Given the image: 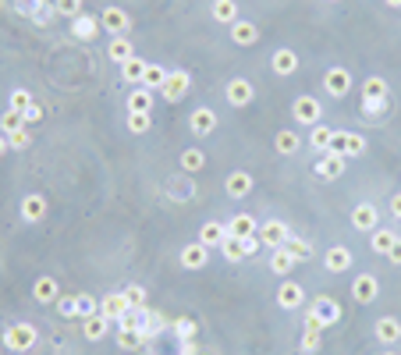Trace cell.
Instances as JSON below:
<instances>
[{"label":"cell","mask_w":401,"mask_h":355,"mask_svg":"<svg viewBox=\"0 0 401 355\" xmlns=\"http://www.w3.org/2000/svg\"><path fill=\"white\" fill-rule=\"evenodd\" d=\"M334 323H341V306H337L330 295H316V302L309 306L306 312V327H316V330H327Z\"/></svg>","instance_id":"6da1fadb"},{"label":"cell","mask_w":401,"mask_h":355,"mask_svg":"<svg viewBox=\"0 0 401 355\" xmlns=\"http://www.w3.org/2000/svg\"><path fill=\"white\" fill-rule=\"evenodd\" d=\"M36 327L32 323H11L4 334H0V341H4V348H11V352H29L32 345H36Z\"/></svg>","instance_id":"7a4b0ae2"},{"label":"cell","mask_w":401,"mask_h":355,"mask_svg":"<svg viewBox=\"0 0 401 355\" xmlns=\"http://www.w3.org/2000/svg\"><path fill=\"white\" fill-rule=\"evenodd\" d=\"M327 153H341L345 160L363 157V153H366V139L358 135V132H334V139H330V146H327Z\"/></svg>","instance_id":"3957f363"},{"label":"cell","mask_w":401,"mask_h":355,"mask_svg":"<svg viewBox=\"0 0 401 355\" xmlns=\"http://www.w3.org/2000/svg\"><path fill=\"white\" fill-rule=\"evenodd\" d=\"M291 114H295V121H299V124L312 128V124H320L323 107H320V100H316V96H299V100H295V107H291Z\"/></svg>","instance_id":"277c9868"},{"label":"cell","mask_w":401,"mask_h":355,"mask_svg":"<svg viewBox=\"0 0 401 355\" xmlns=\"http://www.w3.org/2000/svg\"><path fill=\"white\" fill-rule=\"evenodd\" d=\"M100 25L107 29L111 36H128V29H132V14L124 11V8H103Z\"/></svg>","instance_id":"5b68a950"},{"label":"cell","mask_w":401,"mask_h":355,"mask_svg":"<svg viewBox=\"0 0 401 355\" xmlns=\"http://www.w3.org/2000/svg\"><path fill=\"white\" fill-rule=\"evenodd\" d=\"M188 86H192V78H188V71H167V82H163V100L167 103H178V100H185L188 96Z\"/></svg>","instance_id":"8992f818"},{"label":"cell","mask_w":401,"mask_h":355,"mask_svg":"<svg viewBox=\"0 0 401 355\" xmlns=\"http://www.w3.org/2000/svg\"><path fill=\"white\" fill-rule=\"evenodd\" d=\"M323 89H327L334 100H345V96L352 93V75H348V68H327Z\"/></svg>","instance_id":"52a82bcc"},{"label":"cell","mask_w":401,"mask_h":355,"mask_svg":"<svg viewBox=\"0 0 401 355\" xmlns=\"http://www.w3.org/2000/svg\"><path fill=\"white\" fill-rule=\"evenodd\" d=\"M345 157L341 153H323L320 160H316V167H312V171H316V178H320V181H334V178H341L345 174Z\"/></svg>","instance_id":"ba28073f"},{"label":"cell","mask_w":401,"mask_h":355,"mask_svg":"<svg viewBox=\"0 0 401 355\" xmlns=\"http://www.w3.org/2000/svg\"><path fill=\"white\" fill-rule=\"evenodd\" d=\"M224 96H227L231 107H249V103L256 100V89H252V82H249V78H231Z\"/></svg>","instance_id":"9c48e42d"},{"label":"cell","mask_w":401,"mask_h":355,"mask_svg":"<svg viewBox=\"0 0 401 355\" xmlns=\"http://www.w3.org/2000/svg\"><path fill=\"white\" fill-rule=\"evenodd\" d=\"M171 323H174V320H167L163 312L146 309V312H142V327H139V334H142L146 341H153V338H160L163 330H171Z\"/></svg>","instance_id":"30bf717a"},{"label":"cell","mask_w":401,"mask_h":355,"mask_svg":"<svg viewBox=\"0 0 401 355\" xmlns=\"http://www.w3.org/2000/svg\"><path fill=\"white\" fill-rule=\"evenodd\" d=\"M128 309H132V306H128V299H124V291H111V295L100 299V317H107L111 323H117Z\"/></svg>","instance_id":"8fae6325"},{"label":"cell","mask_w":401,"mask_h":355,"mask_svg":"<svg viewBox=\"0 0 401 355\" xmlns=\"http://www.w3.org/2000/svg\"><path fill=\"white\" fill-rule=\"evenodd\" d=\"M288 224L284 220H266L260 231H256V238H260V245H266V249H277V245H284L288 242Z\"/></svg>","instance_id":"7c38bea8"},{"label":"cell","mask_w":401,"mask_h":355,"mask_svg":"<svg viewBox=\"0 0 401 355\" xmlns=\"http://www.w3.org/2000/svg\"><path fill=\"white\" fill-rule=\"evenodd\" d=\"M376 295H380V281H376L373 274H358L355 284H352V299H355L358 306H369Z\"/></svg>","instance_id":"4fadbf2b"},{"label":"cell","mask_w":401,"mask_h":355,"mask_svg":"<svg viewBox=\"0 0 401 355\" xmlns=\"http://www.w3.org/2000/svg\"><path fill=\"white\" fill-rule=\"evenodd\" d=\"M224 189H227L231 199H245L252 189H256V178H252L249 171H231L227 181H224Z\"/></svg>","instance_id":"5bb4252c"},{"label":"cell","mask_w":401,"mask_h":355,"mask_svg":"<svg viewBox=\"0 0 401 355\" xmlns=\"http://www.w3.org/2000/svg\"><path fill=\"white\" fill-rule=\"evenodd\" d=\"M96 32H100V18H93L86 11H82L78 18H71V36L78 39V43H93Z\"/></svg>","instance_id":"9a60e30c"},{"label":"cell","mask_w":401,"mask_h":355,"mask_svg":"<svg viewBox=\"0 0 401 355\" xmlns=\"http://www.w3.org/2000/svg\"><path fill=\"white\" fill-rule=\"evenodd\" d=\"M376 224H380V214H376L373 203H358L352 210V227L355 231H376Z\"/></svg>","instance_id":"2e32d148"},{"label":"cell","mask_w":401,"mask_h":355,"mask_svg":"<svg viewBox=\"0 0 401 355\" xmlns=\"http://www.w3.org/2000/svg\"><path fill=\"white\" fill-rule=\"evenodd\" d=\"M32 299H36V302H43V306L57 302V299H60V284H57V277H50V274L36 277V284H32Z\"/></svg>","instance_id":"e0dca14e"},{"label":"cell","mask_w":401,"mask_h":355,"mask_svg":"<svg viewBox=\"0 0 401 355\" xmlns=\"http://www.w3.org/2000/svg\"><path fill=\"white\" fill-rule=\"evenodd\" d=\"M206 263H209V249L203 242H192V245L181 249V266L185 270H203Z\"/></svg>","instance_id":"ac0fdd59"},{"label":"cell","mask_w":401,"mask_h":355,"mask_svg":"<svg viewBox=\"0 0 401 355\" xmlns=\"http://www.w3.org/2000/svg\"><path fill=\"white\" fill-rule=\"evenodd\" d=\"M302 302H306L302 284H295V281H288V277H284V284L277 288V306H281V309H299Z\"/></svg>","instance_id":"d6986e66"},{"label":"cell","mask_w":401,"mask_h":355,"mask_svg":"<svg viewBox=\"0 0 401 355\" xmlns=\"http://www.w3.org/2000/svg\"><path fill=\"white\" fill-rule=\"evenodd\" d=\"M376 341L387 345V348L398 345V341H401V320H398V317H380V320H376Z\"/></svg>","instance_id":"ffe728a7"},{"label":"cell","mask_w":401,"mask_h":355,"mask_svg":"<svg viewBox=\"0 0 401 355\" xmlns=\"http://www.w3.org/2000/svg\"><path fill=\"white\" fill-rule=\"evenodd\" d=\"M224 227H227V235H235V238H252L260 231V224H256V217H252V214H235Z\"/></svg>","instance_id":"44dd1931"},{"label":"cell","mask_w":401,"mask_h":355,"mask_svg":"<svg viewBox=\"0 0 401 355\" xmlns=\"http://www.w3.org/2000/svg\"><path fill=\"white\" fill-rule=\"evenodd\" d=\"M352 263H355V260H352V249H345V245L327 249V256H323V266L330 270V274H345Z\"/></svg>","instance_id":"7402d4cb"},{"label":"cell","mask_w":401,"mask_h":355,"mask_svg":"<svg viewBox=\"0 0 401 355\" xmlns=\"http://www.w3.org/2000/svg\"><path fill=\"white\" fill-rule=\"evenodd\" d=\"M295 266H299V260H295V256L288 253V245L270 249V270H273V274H277V277H288Z\"/></svg>","instance_id":"603a6c76"},{"label":"cell","mask_w":401,"mask_h":355,"mask_svg":"<svg viewBox=\"0 0 401 355\" xmlns=\"http://www.w3.org/2000/svg\"><path fill=\"white\" fill-rule=\"evenodd\" d=\"M47 217V199L39 196V192H29L25 199H22V220L25 224H39Z\"/></svg>","instance_id":"cb8c5ba5"},{"label":"cell","mask_w":401,"mask_h":355,"mask_svg":"<svg viewBox=\"0 0 401 355\" xmlns=\"http://www.w3.org/2000/svg\"><path fill=\"white\" fill-rule=\"evenodd\" d=\"M188 128H192L196 135H209V132L217 128V114L209 111V107H196L192 117H188Z\"/></svg>","instance_id":"d4e9b609"},{"label":"cell","mask_w":401,"mask_h":355,"mask_svg":"<svg viewBox=\"0 0 401 355\" xmlns=\"http://www.w3.org/2000/svg\"><path fill=\"white\" fill-rule=\"evenodd\" d=\"M231 39H235L238 47H256L260 43V25L256 22H235L231 25Z\"/></svg>","instance_id":"484cf974"},{"label":"cell","mask_w":401,"mask_h":355,"mask_svg":"<svg viewBox=\"0 0 401 355\" xmlns=\"http://www.w3.org/2000/svg\"><path fill=\"white\" fill-rule=\"evenodd\" d=\"M153 103H157V96H153V89H135V93H128V114H153Z\"/></svg>","instance_id":"4316f807"},{"label":"cell","mask_w":401,"mask_h":355,"mask_svg":"<svg viewBox=\"0 0 401 355\" xmlns=\"http://www.w3.org/2000/svg\"><path fill=\"white\" fill-rule=\"evenodd\" d=\"M209 14H214V22H220V25H235L238 22V4L235 0H214Z\"/></svg>","instance_id":"83f0119b"},{"label":"cell","mask_w":401,"mask_h":355,"mask_svg":"<svg viewBox=\"0 0 401 355\" xmlns=\"http://www.w3.org/2000/svg\"><path fill=\"white\" fill-rule=\"evenodd\" d=\"M107 57L114 60V65H124V60H132L135 50H132V39L128 36H114L111 47H107Z\"/></svg>","instance_id":"f1b7e54d"},{"label":"cell","mask_w":401,"mask_h":355,"mask_svg":"<svg viewBox=\"0 0 401 355\" xmlns=\"http://www.w3.org/2000/svg\"><path fill=\"white\" fill-rule=\"evenodd\" d=\"M227 238V227L220 224V220H209V224H203V231H199V242L206 245V249H220V242Z\"/></svg>","instance_id":"f546056e"},{"label":"cell","mask_w":401,"mask_h":355,"mask_svg":"<svg viewBox=\"0 0 401 355\" xmlns=\"http://www.w3.org/2000/svg\"><path fill=\"white\" fill-rule=\"evenodd\" d=\"M146 65H150V60H142V57L124 60V65H121V78L128 82V86H142V78H146Z\"/></svg>","instance_id":"4dcf8cb0"},{"label":"cell","mask_w":401,"mask_h":355,"mask_svg":"<svg viewBox=\"0 0 401 355\" xmlns=\"http://www.w3.org/2000/svg\"><path fill=\"white\" fill-rule=\"evenodd\" d=\"M270 65H273V71H277V75H295V71H299V57H295V50L281 47L277 54H273Z\"/></svg>","instance_id":"1f68e13d"},{"label":"cell","mask_w":401,"mask_h":355,"mask_svg":"<svg viewBox=\"0 0 401 355\" xmlns=\"http://www.w3.org/2000/svg\"><path fill=\"white\" fill-rule=\"evenodd\" d=\"M82 334H86L89 341H103V338L111 334V320H107V317H100V312H96V317H89L86 323H82Z\"/></svg>","instance_id":"d6a6232c"},{"label":"cell","mask_w":401,"mask_h":355,"mask_svg":"<svg viewBox=\"0 0 401 355\" xmlns=\"http://www.w3.org/2000/svg\"><path fill=\"white\" fill-rule=\"evenodd\" d=\"M220 253H224L227 263H242V260H249V253H245V238H235V235H227V238L220 242Z\"/></svg>","instance_id":"836d02e7"},{"label":"cell","mask_w":401,"mask_h":355,"mask_svg":"<svg viewBox=\"0 0 401 355\" xmlns=\"http://www.w3.org/2000/svg\"><path fill=\"white\" fill-rule=\"evenodd\" d=\"M394 242H398V235L391 231V227H376L373 238H369V249H373V253H380V256H387Z\"/></svg>","instance_id":"e575fe53"},{"label":"cell","mask_w":401,"mask_h":355,"mask_svg":"<svg viewBox=\"0 0 401 355\" xmlns=\"http://www.w3.org/2000/svg\"><path fill=\"white\" fill-rule=\"evenodd\" d=\"M206 167V153L203 150H181V171L185 174H199Z\"/></svg>","instance_id":"d590c367"},{"label":"cell","mask_w":401,"mask_h":355,"mask_svg":"<svg viewBox=\"0 0 401 355\" xmlns=\"http://www.w3.org/2000/svg\"><path fill=\"white\" fill-rule=\"evenodd\" d=\"M273 146H277V153H284V157H291V153H299V146H302V139H299V132H277V139H273Z\"/></svg>","instance_id":"8d00e7d4"},{"label":"cell","mask_w":401,"mask_h":355,"mask_svg":"<svg viewBox=\"0 0 401 355\" xmlns=\"http://www.w3.org/2000/svg\"><path fill=\"white\" fill-rule=\"evenodd\" d=\"M124 299H128V306H132L135 312H146V309H150V295H146L142 284H128V288H124Z\"/></svg>","instance_id":"74e56055"},{"label":"cell","mask_w":401,"mask_h":355,"mask_svg":"<svg viewBox=\"0 0 401 355\" xmlns=\"http://www.w3.org/2000/svg\"><path fill=\"white\" fill-rule=\"evenodd\" d=\"M75 306H78V320H89L100 312V299L89 295V291H82V295H75Z\"/></svg>","instance_id":"f35d334b"},{"label":"cell","mask_w":401,"mask_h":355,"mask_svg":"<svg viewBox=\"0 0 401 355\" xmlns=\"http://www.w3.org/2000/svg\"><path fill=\"white\" fill-rule=\"evenodd\" d=\"M163 82H167V68H160V65H146V78H142V86H146V89L160 93V89H163Z\"/></svg>","instance_id":"ab89813d"},{"label":"cell","mask_w":401,"mask_h":355,"mask_svg":"<svg viewBox=\"0 0 401 355\" xmlns=\"http://www.w3.org/2000/svg\"><path fill=\"white\" fill-rule=\"evenodd\" d=\"M171 330H174V338H178V341H196L199 323H196V320H188V317H181V320L171 323Z\"/></svg>","instance_id":"60d3db41"},{"label":"cell","mask_w":401,"mask_h":355,"mask_svg":"<svg viewBox=\"0 0 401 355\" xmlns=\"http://www.w3.org/2000/svg\"><path fill=\"white\" fill-rule=\"evenodd\" d=\"M330 139H334V132L327 128V124H312V128H309V146H312V150H323L327 153Z\"/></svg>","instance_id":"b9f144b4"},{"label":"cell","mask_w":401,"mask_h":355,"mask_svg":"<svg viewBox=\"0 0 401 355\" xmlns=\"http://www.w3.org/2000/svg\"><path fill=\"white\" fill-rule=\"evenodd\" d=\"M320 348H323V330L306 327V334H302V355H316Z\"/></svg>","instance_id":"7bdbcfd3"},{"label":"cell","mask_w":401,"mask_h":355,"mask_svg":"<svg viewBox=\"0 0 401 355\" xmlns=\"http://www.w3.org/2000/svg\"><path fill=\"white\" fill-rule=\"evenodd\" d=\"M32 107H36V100H32V93H29V89H11V111L29 114Z\"/></svg>","instance_id":"ee69618b"},{"label":"cell","mask_w":401,"mask_h":355,"mask_svg":"<svg viewBox=\"0 0 401 355\" xmlns=\"http://www.w3.org/2000/svg\"><path fill=\"white\" fill-rule=\"evenodd\" d=\"M18 128H25V114H18V111H4V114H0V132H4V135H11Z\"/></svg>","instance_id":"f6af8a7d"},{"label":"cell","mask_w":401,"mask_h":355,"mask_svg":"<svg viewBox=\"0 0 401 355\" xmlns=\"http://www.w3.org/2000/svg\"><path fill=\"white\" fill-rule=\"evenodd\" d=\"M284 245H288V253H291L295 260H299V263H302L306 256H312V245H309V242H302L299 235H288V242H284Z\"/></svg>","instance_id":"bcb514c9"},{"label":"cell","mask_w":401,"mask_h":355,"mask_svg":"<svg viewBox=\"0 0 401 355\" xmlns=\"http://www.w3.org/2000/svg\"><path fill=\"white\" fill-rule=\"evenodd\" d=\"M363 93L369 96V100H387V78H366V86H363Z\"/></svg>","instance_id":"7dc6e473"},{"label":"cell","mask_w":401,"mask_h":355,"mask_svg":"<svg viewBox=\"0 0 401 355\" xmlns=\"http://www.w3.org/2000/svg\"><path fill=\"white\" fill-rule=\"evenodd\" d=\"M117 345H121V348H128V352H135V348L146 345V338H142L139 330H121V327H117Z\"/></svg>","instance_id":"c3c4849f"},{"label":"cell","mask_w":401,"mask_h":355,"mask_svg":"<svg viewBox=\"0 0 401 355\" xmlns=\"http://www.w3.org/2000/svg\"><path fill=\"white\" fill-rule=\"evenodd\" d=\"M150 128H153L150 114H128V132H132V135H146Z\"/></svg>","instance_id":"681fc988"},{"label":"cell","mask_w":401,"mask_h":355,"mask_svg":"<svg viewBox=\"0 0 401 355\" xmlns=\"http://www.w3.org/2000/svg\"><path fill=\"white\" fill-rule=\"evenodd\" d=\"M54 11L65 18H78L82 14V0H54Z\"/></svg>","instance_id":"f907efd6"},{"label":"cell","mask_w":401,"mask_h":355,"mask_svg":"<svg viewBox=\"0 0 401 355\" xmlns=\"http://www.w3.org/2000/svg\"><path fill=\"white\" fill-rule=\"evenodd\" d=\"M29 142H32L29 124H25V128H18V132H11V135H8V146H11V150H25Z\"/></svg>","instance_id":"816d5d0a"},{"label":"cell","mask_w":401,"mask_h":355,"mask_svg":"<svg viewBox=\"0 0 401 355\" xmlns=\"http://www.w3.org/2000/svg\"><path fill=\"white\" fill-rule=\"evenodd\" d=\"M54 306H57V312H60V317H65V320H75V317H78V306H75V295H65V299H57Z\"/></svg>","instance_id":"f5cc1de1"},{"label":"cell","mask_w":401,"mask_h":355,"mask_svg":"<svg viewBox=\"0 0 401 355\" xmlns=\"http://www.w3.org/2000/svg\"><path fill=\"white\" fill-rule=\"evenodd\" d=\"M117 327H121V330H139V327H142V312L128 309V312H124V317L117 320Z\"/></svg>","instance_id":"db71d44e"},{"label":"cell","mask_w":401,"mask_h":355,"mask_svg":"<svg viewBox=\"0 0 401 355\" xmlns=\"http://www.w3.org/2000/svg\"><path fill=\"white\" fill-rule=\"evenodd\" d=\"M384 107H387V100H363V114L366 117H380V114H384Z\"/></svg>","instance_id":"11a10c76"},{"label":"cell","mask_w":401,"mask_h":355,"mask_svg":"<svg viewBox=\"0 0 401 355\" xmlns=\"http://www.w3.org/2000/svg\"><path fill=\"white\" fill-rule=\"evenodd\" d=\"M54 14H57V11H54V4H39V11L32 14V22H36V25H47Z\"/></svg>","instance_id":"9f6ffc18"},{"label":"cell","mask_w":401,"mask_h":355,"mask_svg":"<svg viewBox=\"0 0 401 355\" xmlns=\"http://www.w3.org/2000/svg\"><path fill=\"white\" fill-rule=\"evenodd\" d=\"M387 260H391L394 266H401V235H398V242L391 245V253H387Z\"/></svg>","instance_id":"6f0895ef"},{"label":"cell","mask_w":401,"mask_h":355,"mask_svg":"<svg viewBox=\"0 0 401 355\" xmlns=\"http://www.w3.org/2000/svg\"><path fill=\"white\" fill-rule=\"evenodd\" d=\"M178 355H199V345L196 341H181L178 345Z\"/></svg>","instance_id":"680465c9"},{"label":"cell","mask_w":401,"mask_h":355,"mask_svg":"<svg viewBox=\"0 0 401 355\" xmlns=\"http://www.w3.org/2000/svg\"><path fill=\"white\" fill-rule=\"evenodd\" d=\"M39 117H43V107H39V103H36V107H32V111L25 114V124H36Z\"/></svg>","instance_id":"91938a15"},{"label":"cell","mask_w":401,"mask_h":355,"mask_svg":"<svg viewBox=\"0 0 401 355\" xmlns=\"http://www.w3.org/2000/svg\"><path fill=\"white\" fill-rule=\"evenodd\" d=\"M391 214H394V217H401V192L391 199Z\"/></svg>","instance_id":"94428289"},{"label":"cell","mask_w":401,"mask_h":355,"mask_svg":"<svg viewBox=\"0 0 401 355\" xmlns=\"http://www.w3.org/2000/svg\"><path fill=\"white\" fill-rule=\"evenodd\" d=\"M8 150H11V146H8V135H4V132H0V157H4Z\"/></svg>","instance_id":"6125c7cd"},{"label":"cell","mask_w":401,"mask_h":355,"mask_svg":"<svg viewBox=\"0 0 401 355\" xmlns=\"http://www.w3.org/2000/svg\"><path fill=\"white\" fill-rule=\"evenodd\" d=\"M199 355H220L217 348H199Z\"/></svg>","instance_id":"be15d7a7"},{"label":"cell","mask_w":401,"mask_h":355,"mask_svg":"<svg viewBox=\"0 0 401 355\" xmlns=\"http://www.w3.org/2000/svg\"><path fill=\"white\" fill-rule=\"evenodd\" d=\"M387 8H401V0H387Z\"/></svg>","instance_id":"e7e4bbea"},{"label":"cell","mask_w":401,"mask_h":355,"mask_svg":"<svg viewBox=\"0 0 401 355\" xmlns=\"http://www.w3.org/2000/svg\"><path fill=\"white\" fill-rule=\"evenodd\" d=\"M384 355H398V352H384Z\"/></svg>","instance_id":"03108f58"},{"label":"cell","mask_w":401,"mask_h":355,"mask_svg":"<svg viewBox=\"0 0 401 355\" xmlns=\"http://www.w3.org/2000/svg\"><path fill=\"white\" fill-rule=\"evenodd\" d=\"M330 4H337V0H330Z\"/></svg>","instance_id":"003e7915"}]
</instances>
